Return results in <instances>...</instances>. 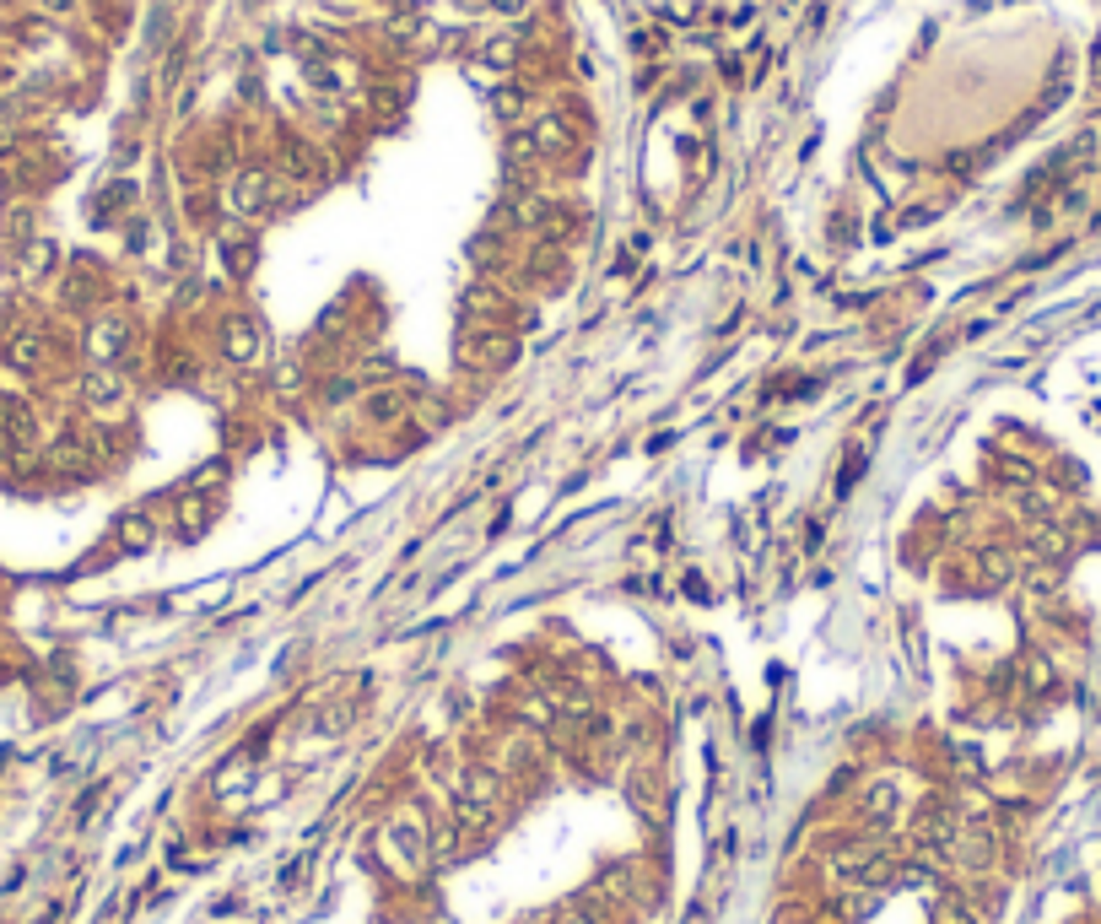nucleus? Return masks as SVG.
<instances>
[{
  "label": "nucleus",
  "mask_w": 1101,
  "mask_h": 924,
  "mask_svg": "<svg viewBox=\"0 0 1101 924\" xmlns=\"http://www.w3.org/2000/svg\"><path fill=\"white\" fill-rule=\"evenodd\" d=\"M913 838H918L924 849H951V844L961 838V817H956V806H951V800H940V795H929V800L918 806Z\"/></svg>",
  "instance_id": "1"
},
{
  "label": "nucleus",
  "mask_w": 1101,
  "mask_h": 924,
  "mask_svg": "<svg viewBox=\"0 0 1101 924\" xmlns=\"http://www.w3.org/2000/svg\"><path fill=\"white\" fill-rule=\"evenodd\" d=\"M497 795H503V779H497V768H487V763H470V768L460 773V800H465V806H481V811H492V806H497Z\"/></svg>",
  "instance_id": "2"
},
{
  "label": "nucleus",
  "mask_w": 1101,
  "mask_h": 924,
  "mask_svg": "<svg viewBox=\"0 0 1101 924\" xmlns=\"http://www.w3.org/2000/svg\"><path fill=\"white\" fill-rule=\"evenodd\" d=\"M222 346H227V357H232V362H259V352H265L259 325H254V319H243V314H232V319L222 325Z\"/></svg>",
  "instance_id": "3"
},
{
  "label": "nucleus",
  "mask_w": 1101,
  "mask_h": 924,
  "mask_svg": "<svg viewBox=\"0 0 1101 924\" xmlns=\"http://www.w3.org/2000/svg\"><path fill=\"white\" fill-rule=\"evenodd\" d=\"M265 206H270V173H259V168L238 173V184H232V211H238V216H254V211H265Z\"/></svg>",
  "instance_id": "4"
},
{
  "label": "nucleus",
  "mask_w": 1101,
  "mask_h": 924,
  "mask_svg": "<svg viewBox=\"0 0 1101 924\" xmlns=\"http://www.w3.org/2000/svg\"><path fill=\"white\" fill-rule=\"evenodd\" d=\"M519 357V341L503 335V330H487L476 346H470V368H508Z\"/></svg>",
  "instance_id": "5"
},
{
  "label": "nucleus",
  "mask_w": 1101,
  "mask_h": 924,
  "mask_svg": "<svg viewBox=\"0 0 1101 924\" xmlns=\"http://www.w3.org/2000/svg\"><path fill=\"white\" fill-rule=\"evenodd\" d=\"M530 135H535V151H541V157H567V151L578 146V135H572V124H567L561 114H546Z\"/></svg>",
  "instance_id": "6"
},
{
  "label": "nucleus",
  "mask_w": 1101,
  "mask_h": 924,
  "mask_svg": "<svg viewBox=\"0 0 1101 924\" xmlns=\"http://www.w3.org/2000/svg\"><path fill=\"white\" fill-rule=\"evenodd\" d=\"M114 541H119V552L141 557V552H151V541H157V525H151L146 514H119V525H114Z\"/></svg>",
  "instance_id": "7"
},
{
  "label": "nucleus",
  "mask_w": 1101,
  "mask_h": 924,
  "mask_svg": "<svg viewBox=\"0 0 1101 924\" xmlns=\"http://www.w3.org/2000/svg\"><path fill=\"white\" fill-rule=\"evenodd\" d=\"M1015 573H1021V568H1015V557H1010L1005 546H983V552H978V584H983V590H1005Z\"/></svg>",
  "instance_id": "8"
},
{
  "label": "nucleus",
  "mask_w": 1101,
  "mask_h": 924,
  "mask_svg": "<svg viewBox=\"0 0 1101 924\" xmlns=\"http://www.w3.org/2000/svg\"><path fill=\"white\" fill-rule=\"evenodd\" d=\"M389 844L400 849V860H405V865H422V860H427V828H422L416 817L389 822Z\"/></svg>",
  "instance_id": "9"
},
{
  "label": "nucleus",
  "mask_w": 1101,
  "mask_h": 924,
  "mask_svg": "<svg viewBox=\"0 0 1101 924\" xmlns=\"http://www.w3.org/2000/svg\"><path fill=\"white\" fill-rule=\"evenodd\" d=\"M5 362H11L16 373H38V368H43V341H38V335H16V341H5Z\"/></svg>",
  "instance_id": "10"
},
{
  "label": "nucleus",
  "mask_w": 1101,
  "mask_h": 924,
  "mask_svg": "<svg viewBox=\"0 0 1101 924\" xmlns=\"http://www.w3.org/2000/svg\"><path fill=\"white\" fill-rule=\"evenodd\" d=\"M81 389H86V400H92V406H108V400H119V395H124L119 373H108V368H92V373L81 379Z\"/></svg>",
  "instance_id": "11"
},
{
  "label": "nucleus",
  "mask_w": 1101,
  "mask_h": 924,
  "mask_svg": "<svg viewBox=\"0 0 1101 924\" xmlns=\"http://www.w3.org/2000/svg\"><path fill=\"white\" fill-rule=\"evenodd\" d=\"M465 308H470L476 319H492V314H503L508 303H503V292H497V287L476 281V287H465Z\"/></svg>",
  "instance_id": "12"
},
{
  "label": "nucleus",
  "mask_w": 1101,
  "mask_h": 924,
  "mask_svg": "<svg viewBox=\"0 0 1101 924\" xmlns=\"http://www.w3.org/2000/svg\"><path fill=\"white\" fill-rule=\"evenodd\" d=\"M119 341H124V325H119V319H103V325H92V335H86V346H92L97 362H108V357L119 352Z\"/></svg>",
  "instance_id": "13"
},
{
  "label": "nucleus",
  "mask_w": 1101,
  "mask_h": 924,
  "mask_svg": "<svg viewBox=\"0 0 1101 924\" xmlns=\"http://www.w3.org/2000/svg\"><path fill=\"white\" fill-rule=\"evenodd\" d=\"M594 898H605V903H626V898H632V871H626V865H610V871L594 882Z\"/></svg>",
  "instance_id": "14"
},
{
  "label": "nucleus",
  "mask_w": 1101,
  "mask_h": 924,
  "mask_svg": "<svg viewBox=\"0 0 1101 924\" xmlns=\"http://www.w3.org/2000/svg\"><path fill=\"white\" fill-rule=\"evenodd\" d=\"M368 416L373 422H400L405 416V395L400 389H373L368 395Z\"/></svg>",
  "instance_id": "15"
},
{
  "label": "nucleus",
  "mask_w": 1101,
  "mask_h": 924,
  "mask_svg": "<svg viewBox=\"0 0 1101 924\" xmlns=\"http://www.w3.org/2000/svg\"><path fill=\"white\" fill-rule=\"evenodd\" d=\"M891 811H896V779H880V784L864 795V817H869V822H886Z\"/></svg>",
  "instance_id": "16"
},
{
  "label": "nucleus",
  "mask_w": 1101,
  "mask_h": 924,
  "mask_svg": "<svg viewBox=\"0 0 1101 924\" xmlns=\"http://www.w3.org/2000/svg\"><path fill=\"white\" fill-rule=\"evenodd\" d=\"M875 909H880V892H875V887H859V892L842 898V914H848V919H869Z\"/></svg>",
  "instance_id": "17"
},
{
  "label": "nucleus",
  "mask_w": 1101,
  "mask_h": 924,
  "mask_svg": "<svg viewBox=\"0 0 1101 924\" xmlns=\"http://www.w3.org/2000/svg\"><path fill=\"white\" fill-rule=\"evenodd\" d=\"M535 157H541V151H535V135H530V130H514V135H508V162H514V168H530Z\"/></svg>",
  "instance_id": "18"
},
{
  "label": "nucleus",
  "mask_w": 1101,
  "mask_h": 924,
  "mask_svg": "<svg viewBox=\"0 0 1101 924\" xmlns=\"http://www.w3.org/2000/svg\"><path fill=\"white\" fill-rule=\"evenodd\" d=\"M514 59H519V38H492V43H487V65L508 70Z\"/></svg>",
  "instance_id": "19"
},
{
  "label": "nucleus",
  "mask_w": 1101,
  "mask_h": 924,
  "mask_svg": "<svg viewBox=\"0 0 1101 924\" xmlns=\"http://www.w3.org/2000/svg\"><path fill=\"white\" fill-rule=\"evenodd\" d=\"M200 525H205V503H200V498H184V508H178V530L195 541V535H200Z\"/></svg>",
  "instance_id": "20"
},
{
  "label": "nucleus",
  "mask_w": 1101,
  "mask_h": 924,
  "mask_svg": "<svg viewBox=\"0 0 1101 924\" xmlns=\"http://www.w3.org/2000/svg\"><path fill=\"white\" fill-rule=\"evenodd\" d=\"M54 265V243L49 238H38V243H27V276H43Z\"/></svg>",
  "instance_id": "21"
},
{
  "label": "nucleus",
  "mask_w": 1101,
  "mask_h": 924,
  "mask_svg": "<svg viewBox=\"0 0 1101 924\" xmlns=\"http://www.w3.org/2000/svg\"><path fill=\"white\" fill-rule=\"evenodd\" d=\"M1026 682H1032V692H1048L1053 687V665L1042 654H1026Z\"/></svg>",
  "instance_id": "22"
},
{
  "label": "nucleus",
  "mask_w": 1101,
  "mask_h": 924,
  "mask_svg": "<svg viewBox=\"0 0 1101 924\" xmlns=\"http://www.w3.org/2000/svg\"><path fill=\"white\" fill-rule=\"evenodd\" d=\"M492 103H497V114H503V119H514V114H524V87H503Z\"/></svg>",
  "instance_id": "23"
},
{
  "label": "nucleus",
  "mask_w": 1101,
  "mask_h": 924,
  "mask_svg": "<svg viewBox=\"0 0 1101 924\" xmlns=\"http://www.w3.org/2000/svg\"><path fill=\"white\" fill-rule=\"evenodd\" d=\"M470 260H476L481 270H492V265H497V238H492V233H481V238L470 243Z\"/></svg>",
  "instance_id": "24"
},
{
  "label": "nucleus",
  "mask_w": 1101,
  "mask_h": 924,
  "mask_svg": "<svg viewBox=\"0 0 1101 924\" xmlns=\"http://www.w3.org/2000/svg\"><path fill=\"white\" fill-rule=\"evenodd\" d=\"M416 422H427V427H443V406H432V400H427V406H416Z\"/></svg>",
  "instance_id": "25"
},
{
  "label": "nucleus",
  "mask_w": 1101,
  "mask_h": 924,
  "mask_svg": "<svg viewBox=\"0 0 1101 924\" xmlns=\"http://www.w3.org/2000/svg\"><path fill=\"white\" fill-rule=\"evenodd\" d=\"M524 5L530 0H492V11H503V16H524Z\"/></svg>",
  "instance_id": "26"
},
{
  "label": "nucleus",
  "mask_w": 1101,
  "mask_h": 924,
  "mask_svg": "<svg viewBox=\"0 0 1101 924\" xmlns=\"http://www.w3.org/2000/svg\"><path fill=\"white\" fill-rule=\"evenodd\" d=\"M556 924H594V919H588V914H561Z\"/></svg>",
  "instance_id": "27"
},
{
  "label": "nucleus",
  "mask_w": 1101,
  "mask_h": 924,
  "mask_svg": "<svg viewBox=\"0 0 1101 924\" xmlns=\"http://www.w3.org/2000/svg\"><path fill=\"white\" fill-rule=\"evenodd\" d=\"M438 924H449V919H438Z\"/></svg>",
  "instance_id": "28"
}]
</instances>
